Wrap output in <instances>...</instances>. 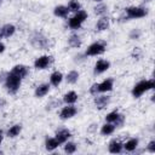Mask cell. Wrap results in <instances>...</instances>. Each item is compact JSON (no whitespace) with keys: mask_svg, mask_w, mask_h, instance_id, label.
Listing matches in <instances>:
<instances>
[{"mask_svg":"<svg viewBox=\"0 0 155 155\" xmlns=\"http://www.w3.org/2000/svg\"><path fill=\"white\" fill-rule=\"evenodd\" d=\"M22 85V79L19 76H17L16 74H13L12 71H8L5 74V79H4V86L6 88V91L10 94H16L19 90Z\"/></svg>","mask_w":155,"mask_h":155,"instance_id":"obj_1","label":"cell"},{"mask_svg":"<svg viewBox=\"0 0 155 155\" xmlns=\"http://www.w3.org/2000/svg\"><path fill=\"white\" fill-rule=\"evenodd\" d=\"M29 42L36 50H47L50 47V39L40 31H34L29 36Z\"/></svg>","mask_w":155,"mask_h":155,"instance_id":"obj_2","label":"cell"},{"mask_svg":"<svg viewBox=\"0 0 155 155\" xmlns=\"http://www.w3.org/2000/svg\"><path fill=\"white\" fill-rule=\"evenodd\" d=\"M155 87V81L154 79H149V80H142L139 82H137L133 88H132V96L134 98H139L142 97L145 92L150 91V90H154Z\"/></svg>","mask_w":155,"mask_h":155,"instance_id":"obj_3","label":"cell"},{"mask_svg":"<svg viewBox=\"0 0 155 155\" xmlns=\"http://www.w3.org/2000/svg\"><path fill=\"white\" fill-rule=\"evenodd\" d=\"M87 17H88V15H87V12L85 10H79L78 12L74 13L73 17L68 18V27L70 29H73V30L79 29L82 25V23L87 19Z\"/></svg>","mask_w":155,"mask_h":155,"instance_id":"obj_4","label":"cell"},{"mask_svg":"<svg viewBox=\"0 0 155 155\" xmlns=\"http://www.w3.org/2000/svg\"><path fill=\"white\" fill-rule=\"evenodd\" d=\"M147 15H148L147 8L142 6H128L125 8L126 19H138V18L145 17Z\"/></svg>","mask_w":155,"mask_h":155,"instance_id":"obj_5","label":"cell"},{"mask_svg":"<svg viewBox=\"0 0 155 155\" xmlns=\"http://www.w3.org/2000/svg\"><path fill=\"white\" fill-rule=\"evenodd\" d=\"M107 50V46L104 42H101V41H96V42H92L85 51V56H90V57H94V56H99V54H103Z\"/></svg>","mask_w":155,"mask_h":155,"instance_id":"obj_6","label":"cell"},{"mask_svg":"<svg viewBox=\"0 0 155 155\" xmlns=\"http://www.w3.org/2000/svg\"><path fill=\"white\" fill-rule=\"evenodd\" d=\"M78 113V109L74 104H67L65 107H63L59 111V119L61 120H69L71 117H74Z\"/></svg>","mask_w":155,"mask_h":155,"instance_id":"obj_7","label":"cell"},{"mask_svg":"<svg viewBox=\"0 0 155 155\" xmlns=\"http://www.w3.org/2000/svg\"><path fill=\"white\" fill-rule=\"evenodd\" d=\"M52 62V57L51 56H47V54H42L40 57H38L35 61H34V68L36 70H44L46 68H48V65L51 64Z\"/></svg>","mask_w":155,"mask_h":155,"instance_id":"obj_8","label":"cell"},{"mask_svg":"<svg viewBox=\"0 0 155 155\" xmlns=\"http://www.w3.org/2000/svg\"><path fill=\"white\" fill-rule=\"evenodd\" d=\"M110 96H107V94H96L94 96V99H93V103H94V107L98 109V110H102V109H105L109 103H110Z\"/></svg>","mask_w":155,"mask_h":155,"instance_id":"obj_9","label":"cell"},{"mask_svg":"<svg viewBox=\"0 0 155 155\" xmlns=\"http://www.w3.org/2000/svg\"><path fill=\"white\" fill-rule=\"evenodd\" d=\"M109 68H110V62H109V61H107V59H98V61L94 63L93 71H94V74L99 75V74L105 73Z\"/></svg>","mask_w":155,"mask_h":155,"instance_id":"obj_10","label":"cell"},{"mask_svg":"<svg viewBox=\"0 0 155 155\" xmlns=\"http://www.w3.org/2000/svg\"><path fill=\"white\" fill-rule=\"evenodd\" d=\"M114 87V80L111 78L104 79L102 82H98V92L99 93H107L110 92Z\"/></svg>","mask_w":155,"mask_h":155,"instance_id":"obj_11","label":"cell"},{"mask_svg":"<svg viewBox=\"0 0 155 155\" xmlns=\"http://www.w3.org/2000/svg\"><path fill=\"white\" fill-rule=\"evenodd\" d=\"M57 140L61 143V144H64L70 137H71V132L68 130V128H59L56 131V136Z\"/></svg>","mask_w":155,"mask_h":155,"instance_id":"obj_12","label":"cell"},{"mask_svg":"<svg viewBox=\"0 0 155 155\" xmlns=\"http://www.w3.org/2000/svg\"><path fill=\"white\" fill-rule=\"evenodd\" d=\"M108 150L111 154H120L124 150V143H121L117 139H113L108 144Z\"/></svg>","mask_w":155,"mask_h":155,"instance_id":"obj_13","label":"cell"},{"mask_svg":"<svg viewBox=\"0 0 155 155\" xmlns=\"http://www.w3.org/2000/svg\"><path fill=\"white\" fill-rule=\"evenodd\" d=\"M11 71H12L13 74H16L17 76H19V78L23 80V79L28 75L29 69H28V67L24 65V64H16V65L11 69Z\"/></svg>","mask_w":155,"mask_h":155,"instance_id":"obj_14","label":"cell"},{"mask_svg":"<svg viewBox=\"0 0 155 155\" xmlns=\"http://www.w3.org/2000/svg\"><path fill=\"white\" fill-rule=\"evenodd\" d=\"M48 92H50V84L42 82V84H40V85H38V86L35 87L34 94H35V97H38V98H42V97H45Z\"/></svg>","mask_w":155,"mask_h":155,"instance_id":"obj_15","label":"cell"},{"mask_svg":"<svg viewBox=\"0 0 155 155\" xmlns=\"http://www.w3.org/2000/svg\"><path fill=\"white\" fill-rule=\"evenodd\" d=\"M63 79H64L63 74H62L61 71L56 70V71H53V73L50 75V85H52V86H54V87H58V86L61 85V82L63 81Z\"/></svg>","mask_w":155,"mask_h":155,"instance_id":"obj_16","label":"cell"},{"mask_svg":"<svg viewBox=\"0 0 155 155\" xmlns=\"http://www.w3.org/2000/svg\"><path fill=\"white\" fill-rule=\"evenodd\" d=\"M109 25H110V19L107 16H101V18L96 23V29L99 31H104L109 28Z\"/></svg>","mask_w":155,"mask_h":155,"instance_id":"obj_17","label":"cell"},{"mask_svg":"<svg viewBox=\"0 0 155 155\" xmlns=\"http://www.w3.org/2000/svg\"><path fill=\"white\" fill-rule=\"evenodd\" d=\"M53 15L56 17H59V18H67L69 15V10L65 5H57L53 8Z\"/></svg>","mask_w":155,"mask_h":155,"instance_id":"obj_18","label":"cell"},{"mask_svg":"<svg viewBox=\"0 0 155 155\" xmlns=\"http://www.w3.org/2000/svg\"><path fill=\"white\" fill-rule=\"evenodd\" d=\"M59 145H61V143L57 140L56 137H48V138H46V140H45V148H46L47 151H53V150H56Z\"/></svg>","mask_w":155,"mask_h":155,"instance_id":"obj_19","label":"cell"},{"mask_svg":"<svg viewBox=\"0 0 155 155\" xmlns=\"http://www.w3.org/2000/svg\"><path fill=\"white\" fill-rule=\"evenodd\" d=\"M0 28H1L2 38H11L16 33V27L13 24H11V23H6Z\"/></svg>","mask_w":155,"mask_h":155,"instance_id":"obj_20","label":"cell"},{"mask_svg":"<svg viewBox=\"0 0 155 155\" xmlns=\"http://www.w3.org/2000/svg\"><path fill=\"white\" fill-rule=\"evenodd\" d=\"M62 101L65 104H75L78 101V93L75 91H68L67 93L63 94Z\"/></svg>","mask_w":155,"mask_h":155,"instance_id":"obj_21","label":"cell"},{"mask_svg":"<svg viewBox=\"0 0 155 155\" xmlns=\"http://www.w3.org/2000/svg\"><path fill=\"white\" fill-rule=\"evenodd\" d=\"M138 143H139V140L137 138H130L128 140H126L124 143V150H126L128 153H132L138 148Z\"/></svg>","mask_w":155,"mask_h":155,"instance_id":"obj_22","label":"cell"},{"mask_svg":"<svg viewBox=\"0 0 155 155\" xmlns=\"http://www.w3.org/2000/svg\"><path fill=\"white\" fill-rule=\"evenodd\" d=\"M21 131H22V125H21V124H15V125H12V126L7 130L6 136H7L8 138H15V137L19 136Z\"/></svg>","mask_w":155,"mask_h":155,"instance_id":"obj_23","label":"cell"},{"mask_svg":"<svg viewBox=\"0 0 155 155\" xmlns=\"http://www.w3.org/2000/svg\"><path fill=\"white\" fill-rule=\"evenodd\" d=\"M81 44H82V40L78 34H71L68 39V45L73 48H79L81 46Z\"/></svg>","mask_w":155,"mask_h":155,"instance_id":"obj_24","label":"cell"},{"mask_svg":"<svg viewBox=\"0 0 155 155\" xmlns=\"http://www.w3.org/2000/svg\"><path fill=\"white\" fill-rule=\"evenodd\" d=\"M79 78H80V74H79L78 70H70L65 75V81L68 84H70V85H74V84H76L79 81Z\"/></svg>","mask_w":155,"mask_h":155,"instance_id":"obj_25","label":"cell"},{"mask_svg":"<svg viewBox=\"0 0 155 155\" xmlns=\"http://www.w3.org/2000/svg\"><path fill=\"white\" fill-rule=\"evenodd\" d=\"M115 128H116V127L114 126V124H111V122H105V124L102 125V127H101V134H102V136H110V134L114 133Z\"/></svg>","mask_w":155,"mask_h":155,"instance_id":"obj_26","label":"cell"},{"mask_svg":"<svg viewBox=\"0 0 155 155\" xmlns=\"http://www.w3.org/2000/svg\"><path fill=\"white\" fill-rule=\"evenodd\" d=\"M93 12L97 16H105L108 12V6L103 2H97V5L93 7Z\"/></svg>","mask_w":155,"mask_h":155,"instance_id":"obj_27","label":"cell"},{"mask_svg":"<svg viewBox=\"0 0 155 155\" xmlns=\"http://www.w3.org/2000/svg\"><path fill=\"white\" fill-rule=\"evenodd\" d=\"M69 12H78L79 10H81V4L78 1V0H69L68 5H67Z\"/></svg>","mask_w":155,"mask_h":155,"instance_id":"obj_28","label":"cell"},{"mask_svg":"<svg viewBox=\"0 0 155 155\" xmlns=\"http://www.w3.org/2000/svg\"><path fill=\"white\" fill-rule=\"evenodd\" d=\"M76 149H78V145L74 142L67 140L64 143V153H67V154H74L76 151Z\"/></svg>","mask_w":155,"mask_h":155,"instance_id":"obj_29","label":"cell"},{"mask_svg":"<svg viewBox=\"0 0 155 155\" xmlns=\"http://www.w3.org/2000/svg\"><path fill=\"white\" fill-rule=\"evenodd\" d=\"M119 115H120V113H119L117 110H113V111L108 113V114L105 115V122H111V124H114V121L119 117Z\"/></svg>","mask_w":155,"mask_h":155,"instance_id":"obj_30","label":"cell"},{"mask_svg":"<svg viewBox=\"0 0 155 155\" xmlns=\"http://www.w3.org/2000/svg\"><path fill=\"white\" fill-rule=\"evenodd\" d=\"M128 36H130V39H132V40H138V39L142 36V30L138 29V28H134V29H132V30L130 31Z\"/></svg>","mask_w":155,"mask_h":155,"instance_id":"obj_31","label":"cell"},{"mask_svg":"<svg viewBox=\"0 0 155 155\" xmlns=\"http://www.w3.org/2000/svg\"><path fill=\"white\" fill-rule=\"evenodd\" d=\"M124 124H125V116H124L122 114H120L119 117L114 121V126H115V127H122Z\"/></svg>","mask_w":155,"mask_h":155,"instance_id":"obj_32","label":"cell"},{"mask_svg":"<svg viewBox=\"0 0 155 155\" xmlns=\"http://www.w3.org/2000/svg\"><path fill=\"white\" fill-rule=\"evenodd\" d=\"M142 54H143V52H142L140 47H134V48H133V51H132V57H133L134 59H140Z\"/></svg>","mask_w":155,"mask_h":155,"instance_id":"obj_33","label":"cell"},{"mask_svg":"<svg viewBox=\"0 0 155 155\" xmlns=\"http://www.w3.org/2000/svg\"><path fill=\"white\" fill-rule=\"evenodd\" d=\"M147 151L148 153H151V154H154L155 153V139H151L149 143H148V145H147Z\"/></svg>","mask_w":155,"mask_h":155,"instance_id":"obj_34","label":"cell"},{"mask_svg":"<svg viewBox=\"0 0 155 155\" xmlns=\"http://www.w3.org/2000/svg\"><path fill=\"white\" fill-rule=\"evenodd\" d=\"M90 93H91L92 96H96V94L99 93V92H98V82H94V84L91 85V87H90Z\"/></svg>","mask_w":155,"mask_h":155,"instance_id":"obj_35","label":"cell"},{"mask_svg":"<svg viewBox=\"0 0 155 155\" xmlns=\"http://www.w3.org/2000/svg\"><path fill=\"white\" fill-rule=\"evenodd\" d=\"M5 48H6V46H5V44L0 40V53H2V52H5Z\"/></svg>","mask_w":155,"mask_h":155,"instance_id":"obj_36","label":"cell"},{"mask_svg":"<svg viewBox=\"0 0 155 155\" xmlns=\"http://www.w3.org/2000/svg\"><path fill=\"white\" fill-rule=\"evenodd\" d=\"M1 140H2V132L0 131V143H1Z\"/></svg>","mask_w":155,"mask_h":155,"instance_id":"obj_37","label":"cell"},{"mask_svg":"<svg viewBox=\"0 0 155 155\" xmlns=\"http://www.w3.org/2000/svg\"><path fill=\"white\" fill-rule=\"evenodd\" d=\"M2 39V33H1V28H0V40Z\"/></svg>","mask_w":155,"mask_h":155,"instance_id":"obj_38","label":"cell"},{"mask_svg":"<svg viewBox=\"0 0 155 155\" xmlns=\"http://www.w3.org/2000/svg\"><path fill=\"white\" fill-rule=\"evenodd\" d=\"M92 1H94V2H102L103 0H92Z\"/></svg>","mask_w":155,"mask_h":155,"instance_id":"obj_39","label":"cell"},{"mask_svg":"<svg viewBox=\"0 0 155 155\" xmlns=\"http://www.w3.org/2000/svg\"><path fill=\"white\" fill-rule=\"evenodd\" d=\"M144 2H150V1H153V0H143Z\"/></svg>","mask_w":155,"mask_h":155,"instance_id":"obj_40","label":"cell"}]
</instances>
